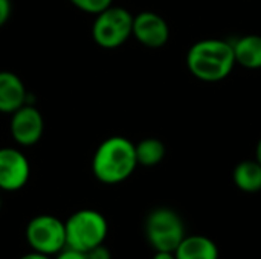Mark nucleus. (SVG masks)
Masks as SVG:
<instances>
[{"mask_svg": "<svg viewBox=\"0 0 261 259\" xmlns=\"http://www.w3.org/2000/svg\"><path fill=\"white\" fill-rule=\"evenodd\" d=\"M231 41L205 38L194 43L187 53V66L193 76L205 82H219L228 78L236 66Z\"/></svg>", "mask_w": 261, "mask_h": 259, "instance_id": "f257e3e1", "label": "nucleus"}, {"mask_svg": "<svg viewBox=\"0 0 261 259\" xmlns=\"http://www.w3.org/2000/svg\"><path fill=\"white\" fill-rule=\"evenodd\" d=\"M135 143L122 136L106 139L95 151L92 159V172L101 183L118 185L127 180L136 169Z\"/></svg>", "mask_w": 261, "mask_h": 259, "instance_id": "f03ea898", "label": "nucleus"}, {"mask_svg": "<svg viewBox=\"0 0 261 259\" xmlns=\"http://www.w3.org/2000/svg\"><path fill=\"white\" fill-rule=\"evenodd\" d=\"M64 227L66 247L83 253L104 244L109 234L107 220L102 214L93 209L76 211L64 221Z\"/></svg>", "mask_w": 261, "mask_h": 259, "instance_id": "7ed1b4c3", "label": "nucleus"}, {"mask_svg": "<svg viewBox=\"0 0 261 259\" xmlns=\"http://www.w3.org/2000/svg\"><path fill=\"white\" fill-rule=\"evenodd\" d=\"M145 237L156 252H174L185 238V224L176 211L158 208L145 220Z\"/></svg>", "mask_w": 261, "mask_h": 259, "instance_id": "20e7f679", "label": "nucleus"}, {"mask_svg": "<svg viewBox=\"0 0 261 259\" xmlns=\"http://www.w3.org/2000/svg\"><path fill=\"white\" fill-rule=\"evenodd\" d=\"M133 31V15L121 6H109L96 14L92 26V38L102 49H116L122 46Z\"/></svg>", "mask_w": 261, "mask_h": 259, "instance_id": "39448f33", "label": "nucleus"}, {"mask_svg": "<svg viewBox=\"0 0 261 259\" xmlns=\"http://www.w3.org/2000/svg\"><path fill=\"white\" fill-rule=\"evenodd\" d=\"M26 240L34 252L55 256L66 247L64 221L54 215H37L26 226Z\"/></svg>", "mask_w": 261, "mask_h": 259, "instance_id": "423d86ee", "label": "nucleus"}, {"mask_svg": "<svg viewBox=\"0 0 261 259\" xmlns=\"http://www.w3.org/2000/svg\"><path fill=\"white\" fill-rule=\"evenodd\" d=\"M9 130L14 140L18 145L32 147L43 136V130H44L43 116L32 104H24L23 107H20L11 114Z\"/></svg>", "mask_w": 261, "mask_h": 259, "instance_id": "0eeeda50", "label": "nucleus"}, {"mask_svg": "<svg viewBox=\"0 0 261 259\" xmlns=\"http://www.w3.org/2000/svg\"><path fill=\"white\" fill-rule=\"evenodd\" d=\"M31 176L26 156L15 148H0V189L12 192L21 189Z\"/></svg>", "mask_w": 261, "mask_h": 259, "instance_id": "6e6552de", "label": "nucleus"}, {"mask_svg": "<svg viewBox=\"0 0 261 259\" xmlns=\"http://www.w3.org/2000/svg\"><path fill=\"white\" fill-rule=\"evenodd\" d=\"M132 35L144 46L159 49L170 38V27L164 17L153 11H142L133 17Z\"/></svg>", "mask_w": 261, "mask_h": 259, "instance_id": "1a4fd4ad", "label": "nucleus"}, {"mask_svg": "<svg viewBox=\"0 0 261 259\" xmlns=\"http://www.w3.org/2000/svg\"><path fill=\"white\" fill-rule=\"evenodd\" d=\"M28 90L18 75L9 70L0 72V113L12 114L28 104Z\"/></svg>", "mask_w": 261, "mask_h": 259, "instance_id": "9d476101", "label": "nucleus"}, {"mask_svg": "<svg viewBox=\"0 0 261 259\" xmlns=\"http://www.w3.org/2000/svg\"><path fill=\"white\" fill-rule=\"evenodd\" d=\"M173 253L176 259H219V247L208 237L185 235Z\"/></svg>", "mask_w": 261, "mask_h": 259, "instance_id": "9b49d317", "label": "nucleus"}, {"mask_svg": "<svg viewBox=\"0 0 261 259\" xmlns=\"http://www.w3.org/2000/svg\"><path fill=\"white\" fill-rule=\"evenodd\" d=\"M236 63L245 69H261V35H243L232 43Z\"/></svg>", "mask_w": 261, "mask_h": 259, "instance_id": "f8f14e48", "label": "nucleus"}, {"mask_svg": "<svg viewBox=\"0 0 261 259\" xmlns=\"http://www.w3.org/2000/svg\"><path fill=\"white\" fill-rule=\"evenodd\" d=\"M234 185L248 194H255L261 191V165L257 160L240 162L232 172Z\"/></svg>", "mask_w": 261, "mask_h": 259, "instance_id": "ddd939ff", "label": "nucleus"}, {"mask_svg": "<svg viewBox=\"0 0 261 259\" xmlns=\"http://www.w3.org/2000/svg\"><path fill=\"white\" fill-rule=\"evenodd\" d=\"M135 151H136L138 165H142V166H156L165 157L164 142L154 137H147L141 140L138 145H135Z\"/></svg>", "mask_w": 261, "mask_h": 259, "instance_id": "4468645a", "label": "nucleus"}, {"mask_svg": "<svg viewBox=\"0 0 261 259\" xmlns=\"http://www.w3.org/2000/svg\"><path fill=\"white\" fill-rule=\"evenodd\" d=\"M113 0H70L73 6H76L80 11H84L87 14H99L109 6H112Z\"/></svg>", "mask_w": 261, "mask_h": 259, "instance_id": "2eb2a0df", "label": "nucleus"}, {"mask_svg": "<svg viewBox=\"0 0 261 259\" xmlns=\"http://www.w3.org/2000/svg\"><path fill=\"white\" fill-rule=\"evenodd\" d=\"M86 258L87 259H112V253L110 250L104 246L99 244L93 249H90L89 252H86Z\"/></svg>", "mask_w": 261, "mask_h": 259, "instance_id": "dca6fc26", "label": "nucleus"}, {"mask_svg": "<svg viewBox=\"0 0 261 259\" xmlns=\"http://www.w3.org/2000/svg\"><path fill=\"white\" fill-rule=\"evenodd\" d=\"M11 14H12L11 0H0V27L9 20Z\"/></svg>", "mask_w": 261, "mask_h": 259, "instance_id": "f3484780", "label": "nucleus"}, {"mask_svg": "<svg viewBox=\"0 0 261 259\" xmlns=\"http://www.w3.org/2000/svg\"><path fill=\"white\" fill-rule=\"evenodd\" d=\"M55 259H87V258H86V253H83V252H78V250H73V249L64 247L61 252H58V253L55 255Z\"/></svg>", "mask_w": 261, "mask_h": 259, "instance_id": "a211bd4d", "label": "nucleus"}, {"mask_svg": "<svg viewBox=\"0 0 261 259\" xmlns=\"http://www.w3.org/2000/svg\"><path fill=\"white\" fill-rule=\"evenodd\" d=\"M20 259H50V256H47V255H43V253H38V252H31V253H26V255H23Z\"/></svg>", "mask_w": 261, "mask_h": 259, "instance_id": "6ab92c4d", "label": "nucleus"}, {"mask_svg": "<svg viewBox=\"0 0 261 259\" xmlns=\"http://www.w3.org/2000/svg\"><path fill=\"white\" fill-rule=\"evenodd\" d=\"M151 259H176L173 252H156Z\"/></svg>", "mask_w": 261, "mask_h": 259, "instance_id": "aec40b11", "label": "nucleus"}, {"mask_svg": "<svg viewBox=\"0 0 261 259\" xmlns=\"http://www.w3.org/2000/svg\"><path fill=\"white\" fill-rule=\"evenodd\" d=\"M255 160H257V162L261 165V139L258 140L257 148H255Z\"/></svg>", "mask_w": 261, "mask_h": 259, "instance_id": "412c9836", "label": "nucleus"}, {"mask_svg": "<svg viewBox=\"0 0 261 259\" xmlns=\"http://www.w3.org/2000/svg\"><path fill=\"white\" fill-rule=\"evenodd\" d=\"M0 209H2V197H0Z\"/></svg>", "mask_w": 261, "mask_h": 259, "instance_id": "4be33fe9", "label": "nucleus"}]
</instances>
